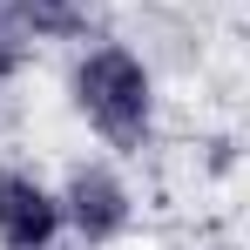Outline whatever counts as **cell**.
I'll return each instance as SVG.
<instances>
[{"label":"cell","mask_w":250,"mask_h":250,"mask_svg":"<svg viewBox=\"0 0 250 250\" xmlns=\"http://www.w3.org/2000/svg\"><path fill=\"white\" fill-rule=\"evenodd\" d=\"M27 21L41 41H95L108 21V0H27Z\"/></svg>","instance_id":"obj_4"},{"label":"cell","mask_w":250,"mask_h":250,"mask_svg":"<svg viewBox=\"0 0 250 250\" xmlns=\"http://www.w3.org/2000/svg\"><path fill=\"white\" fill-rule=\"evenodd\" d=\"M61 237V196L34 183L27 169H0V244L7 250H47Z\"/></svg>","instance_id":"obj_2"},{"label":"cell","mask_w":250,"mask_h":250,"mask_svg":"<svg viewBox=\"0 0 250 250\" xmlns=\"http://www.w3.org/2000/svg\"><path fill=\"white\" fill-rule=\"evenodd\" d=\"M34 21H27V0H0V75H21L27 54H34Z\"/></svg>","instance_id":"obj_5"},{"label":"cell","mask_w":250,"mask_h":250,"mask_svg":"<svg viewBox=\"0 0 250 250\" xmlns=\"http://www.w3.org/2000/svg\"><path fill=\"white\" fill-rule=\"evenodd\" d=\"M47 250H54V244H47ZM82 250H88V244H82Z\"/></svg>","instance_id":"obj_6"},{"label":"cell","mask_w":250,"mask_h":250,"mask_svg":"<svg viewBox=\"0 0 250 250\" xmlns=\"http://www.w3.org/2000/svg\"><path fill=\"white\" fill-rule=\"evenodd\" d=\"M135 203H128V189L108 176V169H75L68 176V189H61V223H75L82 230V244H108V237H122Z\"/></svg>","instance_id":"obj_3"},{"label":"cell","mask_w":250,"mask_h":250,"mask_svg":"<svg viewBox=\"0 0 250 250\" xmlns=\"http://www.w3.org/2000/svg\"><path fill=\"white\" fill-rule=\"evenodd\" d=\"M75 108L88 115V128L115 149H142L149 122H156V82L128 47L102 41L75 61Z\"/></svg>","instance_id":"obj_1"}]
</instances>
